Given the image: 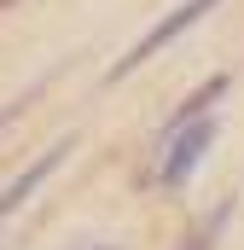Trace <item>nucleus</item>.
Returning <instances> with one entry per match:
<instances>
[{"instance_id": "nucleus-4", "label": "nucleus", "mask_w": 244, "mask_h": 250, "mask_svg": "<svg viewBox=\"0 0 244 250\" xmlns=\"http://www.w3.org/2000/svg\"><path fill=\"white\" fill-rule=\"evenodd\" d=\"M6 6H18V0H0V12H6Z\"/></svg>"}, {"instance_id": "nucleus-1", "label": "nucleus", "mask_w": 244, "mask_h": 250, "mask_svg": "<svg viewBox=\"0 0 244 250\" xmlns=\"http://www.w3.org/2000/svg\"><path fill=\"white\" fill-rule=\"evenodd\" d=\"M209 140H215V117H209V111H203V117H192V123H181V128H169V151H163V187H181L186 175L203 163Z\"/></svg>"}, {"instance_id": "nucleus-3", "label": "nucleus", "mask_w": 244, "mask_h": 250, "mask_svg": "<svg viewBox=\"0 0 244 250\" xmlns=\"http://www.w3.org/2000/svg\"><path fill=\"white\" fill-rule=\"evenodd\" d=\"M64 157H70V140H59V146H53V151H47V157H35V163H29V169H23V175H18V181H12V187L0 192V221H6V215H18V209H23V198H29V192L41 187V181H47V175H53V169H59Z\"/></svg>"}, {"instance_id": "nucleus-2", "label": "nucleus", "mask_w": 244, "mask_h": 250, "mask_svg": "<svg viewBox=\"0 0 244 250\" xmlns=\"http://www.w3.org/2000/svg\"><path fill=\"white\" fill-rule=\"evenodd\" d=\"M209 6H221V0H181V6H175V12H169V18H163V23H157L151 35H145V41H134V47L122 53V59H117V70H111V76H128L134 64H145V59H151V53H163V47H169V41H175L181 29H192V23H198V18H203Z\"/></svg>"}]
</instances>
